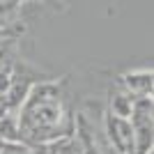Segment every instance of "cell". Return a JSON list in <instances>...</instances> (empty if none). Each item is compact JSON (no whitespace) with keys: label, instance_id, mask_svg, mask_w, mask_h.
Here are the masks:
<instances>
[{"label":"cell","instance_id":"obj_5","mask_svg":"<svg viewBox=\"0 0 154 154\" xmlns=\"http://www.w3.org/2000/svg\"><path fill=\"white\" fill-rule=\"evenodd\" d=\"M134 101H136V97L129 94L120 83H115V88L108 94V108L106 110L117 115V117H129L131 115V108H134Z\"/></svg>","mask_w":154,"mask_h":154},{"label":"cell","instance_id":"obj_1","mask_svg":"<svg viewBox=\"0 0 154 154\" xmlns=\"http://www.w3.org/2000/svg\"><path fill=\"white\" fill-rule=\"evenodd\" d=\"M16 120L21 140L30 145L48 147L51 143L71 136L76 124L64 103V81H35L16 110Z\"/></svg>","mask_w":154,"mask_h":154},{"label":"cell","instance_id":"obj_4","mask_svg":"<svg viewBox=\"0 0 154 154\" xmlns=\"http://www.w3.org/2000/svg\"><path fill=\"white\" fill-rule=\"evenodd\" d=\"M117 83L122 85L129 94L134 97H152V88H154V71L149 69H134V71H124L117 78Z\"/></svg>","mask_w":154,"mask_h":154},{"label":"cell","instance_id":"obj_6","mask_svg":"<svg viewBox=\"0 0 154 154\" xmlns=\"http://www.w3.org/2000/svg\"><path fill=\"white\" fill-rule=\"evenodd\" d=\"M14 140H21L19 120H16V113H5V115H0V143Z\"/></svg>","mask_w":154,"mask_h":154},{"label":"cell","instance_id":"obj_7","mask_svg":"<svg viewBox=\"0 0 154 154\" xmlns=\"http://www.w3.org/2000/svg\"><path fill=\"white\" fill-rule=\"evenodd\" d=\"M0 154H48V147L14 140V143H0Z\"/></svg>","mask_w":154,"mask_h":154},{"label":"cell","instance_id":"obj_3","mask_svg":"<svg viewBox=\"0 0 154 154\" xmlns=\"http://www.w3.org/2000/svg\"><path fill=\"white\" fill-rule=\"evenodd\" d=\"M103 131L108 138V145L115 154H136V138L134 127L129 117H117L113 113H103Z\"/></svg>","mask_w":154,"mask_h":154},{"label":"cell","instance_id":"obj_2","mask_svg":"<svg viewBox=\"0 0 154 154\" xmlns=\"http://www.w3.org/2000/svg\"><path fill=\"white\" fill-rule=\"evenodd\" d=\"M129 122L134 127L136 154H147L154 149V101L152 97H136Z\"/></svg>","mask_w":154,"mask_h":154}]
</instances>
